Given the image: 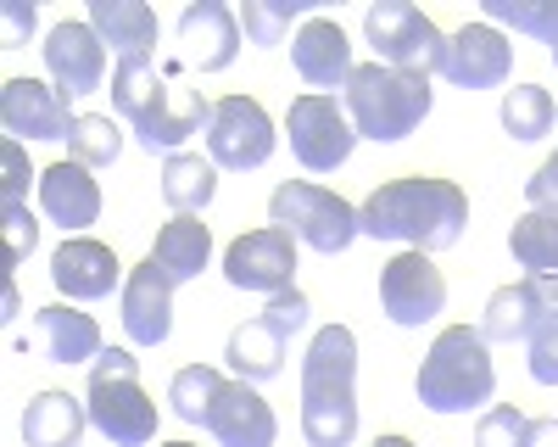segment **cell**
Wrapping results in <instances>:
<instances>
[{"instance_id":"6da1fadb","label":"cell","mask_w":558,"mask_h":447,"mask_svg":"<svg viewBox=\"0 0 558 447\" xmlns=\"http://www.w3.org/2000/svg\"><path fill=\"white\" fill-rule=\"evenodd\" d=\"M470 224V196L452 179H391L357 207V230L375 241H402L408 252H447L463 241Z\"/></svg>"},{"instance_id":"7a4b0ae2","label":"cell","mask_w":558,"mask_h":447,"mask_svg":"<svg viewBox=\"0 0 558 447\" xmlns=\"http://www.w3.org/2000/svg\"><path fill=\"white\" fill-rule=\"evenodd\" d=\"M112 107L134 129V141L146 152H179L191 134L213 123V101H202L196 89H173L168 73L146 57H129L112 73Z\"/></svg>"},{"instance_id":"3957f363","label":"cell","mask_w":558,"mask_h":447,"mask_svg":"<svg viewBox=\"0 0 558 447\" xmlns=\"http://www.w3.org/2000/svg\"><path fill=\"white\" fill-rule=\"evenodd\" d=\"M302 436L307 447H352L357 436V336L324 325L302 358Z\"/></svg>"},{"instance_id":"277c9868","label":"cell","mask_w":558,"mask_h":447,"mask_svg":"<svg viewBox=\"0 0 558 447\" xmlns=\"http://www.w3.org/2000/svg\"><path fill=\"white\" fill-rule=\"evenodd\" d=\"M347 118L357 129V141H408V134L430 118V78L425 73H402L386 62L352 68L347 78Z\"/></svg>"},{"instance_id":"5b68a950","label":"cell","mask_w":558,"mask_h":447,"mask_svg":"<svg viewBox=\"0 0 558 447\" xmlns=\"http://www.w3.org/2000/svg\"><path fill=\"white\" fill-rule=\"evenodd\" d=\"M492 391H497L492 341L470 325H447L425 352V370H418V402L430 414H470L492 402Z\"/></svg>"},{"instance_id":"8992f818","label":"cell","mask_w":558,"mask_h":447,"mask_svg":"<svg viewBox=\"0 0 558 447\" xmlns=\"http://www.w3.org/2000/svg\"><path fill=\"white\" fill-rule=\"evenodd\" d=\"M89 425H96L112 447H146L157 442V402L140 386V358L129 347H107L96 364H89Z\"/></svg>"},{"instance_id":"52a82bcc","label":"cell","mask_w":558,"mask_h":447,"mask_svg":"<svg viewBox=\"0 0 558 447\" xmlns=\"http://www.w3.org/2000/svg\"><path fill=\"white\" fill-rule=\"evenodd\" d=\"M268 224H279V230H291L302 246L336 257L347 252L363 230H357V207L336 191L324 185H307V179H286L274 196H268Z\"/></svg>"},{"instance_id":"ba28073f","label":"cell","mask_w":558,"mask_h":447,"mask_svg":"<svg viewBox=\"0 0 558 447\" xmlns=\"http://www.w3.org/2000/svg\"><path fill=\"white\" fill-rule=\"evenodd\" d=\"M363 34H368V45H375V62H386V68L430 78L447 62V34L418 7H408V0H380V7H368Z\"/></svg>"},{"instance_id":"9c48e42d","label":"cell","mask_w":558,"mask_h":447,"mask_svg":"<svg viewBox=\"0 0 558 447\" xmlns=\"http://www.w3.org/2000/svg\"><path fill=\"white\" fill-rule=\"evenodd\" d=\"M286 129H291V152L307 173H336L357 146V129L336 96H296L286 112Z\"/></svg>"},{"instance_id":"30bf717a","label":"cell","mask_w":558,"mask_h":447,"mask_svg":"<svg viewBox=\"0 0 558 447\" xmlns=\"http://www.w3.org/2000/svg\"><path fill=\"white\" fill-rule=\"evenodd\" d=\"M207 152L218 168L229 173H252L274 157V118L252 101V96H223L213 101V123H207Z\"/></svg>"},{"instance_id":"8fae6325","label":"cell","mask_w":558,"mask_h":447,"mask_svg":"<svg viewBox=\"0 0 558 447\" xmlns=\"http://www.w3.org/2000/svg\"><path fill=\"white\" fill-rule=\"evenodd\" d=\"M380 307H386V319L402 325V330L430 325L436 313L447 307V280H441V268L430 263V252H397L380 268Z\"/></svg>"},{"instance_id":"7c38bea8","label":"cell","mask_w":558,"mask_h":447,"mask_svg":"<svg viewBox=\"0 0 558 447\" xmlns=\"http://www.w3.org/2000/svg\"><path fill=\"white\" fill-rule=\"evenodd\" d=\"M223 280L235 291H263V297L291 291V280H296V235L279 230V224H263V230L241 235L223 252Z\"/></svg>"},{"instance_id":"4fadbf2b","label":"cell","mask_w":558,"mask_h":447,"mask_svg":"<svg viewBox=\"0 0 558 447\" xmlns=\"http://www.w3.org/2000/svg\"><path fill=\"white\" fill-rule=\"evenodd\" d=\"M68 96L57 84L39 78H7L0 84V123H7V141H68L73 134Z\"/></svg>"},{"instance_id":"5bb4252c","label":"cell","mask_w":558,"mask_h":447,"mask_svg":"<svg viewBox=\"0 0 558 447\" xmlns=\"http://www.w3.org/2000/svg\"><path fill=\"white\" fill-rule=\"evenodd\" d=\"M45 73L62 96H96L101 78H107V45L89 23H57L45 34Z\"/></svg>"},{"instance_id":"9a60e30c","label":"cell","mask_w":558,"mask_h":447,"mask_svg":"<svg viewBox=\"0 0 558 447\" xmlns=\"http://www.w3.org/2000/svg\"><path fill=\"white\" fill-rule=\"evenodd\" d=\"M207 431L218 436V447H274L279 420L252 380H223L207 409Z\"/></svg>"},{"instance_id":"2e32d148","label":"cell","mask_w":558,"mask_h":447,"mask_svg":"<svg viewBox=\"0 0 558 447\" xmlns=\"http://www.w3.org/2000/svg\"><path fill=\"white\" fill-rule=\"evenodd\" d=\"M179 45H184V62L191 68L223 73L241 57V12H229L223 0H196L179 17Z\"/></svg>"},{"instance_id":"e0dca14e","label":"cell","mask_w":558,"mask_h":447,"mask_svg":"<svg viewBox=\"0 0 558 447\" xmlns=\"http://www.w3.org/2000/svg\"><path fill=\"white\" fill-rule=\"evenodd\" d=\"M508 68H514V45H508L492 23H470V28H458L447 39V62L441 73L458 84V89H492L508 78Z\"/></svg>"},{"instance_id":"ac0fdd59","label":"cell","mask_w":558,"mask_h":447,"mask_svg":"<svg viewBox=\"0 0 558 447\" xmlns=\"http://www.w3.org/2000/svg\"><path fill=\"white\" fill-rule=\"evenodd\" d=\"M123 330L134 347H162L173 336V280L151 257L123 280Z\"/></svg>"},{"instance_id":"d6986e66","label":"cell","mask_w":558,"mask_h":447,"mask_svg":"<svg viewBox=\"0 0 558 447\" xmlns=\"http://www.w3.org/2000/svg\"><path fill=\"white\" fill-rule=\"evenodd\" d=\"M118 275H123L118 252L101 246V241H89V235L62 241L57 257H51V280H57V291L73 297V302H101V297H112Z\"/></svg>"},{"instance_id":"ffe728a7","label":"cell","mask_w":558,"mask_h":447,"mask_svg":"<svg viewBox=\"0 0 558 447\" xmlns=\"http://www.w3.org/2000/svg\"><path fill=\"white\" fill-rule=\"evenodd\" d=\"M291 57H296V73L313 84V96H330L336 84L352 78V39L330 17H307L302 34L291 39Z\"/></svg>"},{"instance_id":"44dd1931","label":"cell","mask_w":558,"mask_h":447,"mask_svg":"<svg viewBox=\"0 0 558 447\" xmlns=\"http://www.w3.org/2000/svg\"><path fill=\"white\" fill-rule=\"evenodd\" d=\"M39 207L51 213V224H62L68 235H78V230H89V224L101 218V185L73 157L68 162H51V168L39 173Z\"/></svg>"},{"instance_id":"7402d4cb","label":"cell","mask_w":558,"mask_h":447,"mask_svg":"<svg viewBox=\"0 0 558 447\" xmlns=\"http://www.w3.org/2000/svg\"><path fill=\"white\" fill-rule=\"evenodd\" d=\"M89 28L101 34V45H112L118 62H129V57L151 62L157 39H162V23L146 0H89Z\"/></svg>"},{"instance_id":"603a6c76","label":"cell","mask_w":558,"mask_h":447,"mask_svg":"<svg viewBox=\"0 0 558 447\" xmlns=\"http://www.w3.org/2000/svg\"><path fill=\"white\" fill-rule=\"evenodd\" d=\"M508 246H514V263L525 268V280L536 286V297L558 313V213H536L531 207L514 224Z\"/></svg>"},{"instance_id":"cb8c5ba5","label":"cell","mask_w":558,"mask_h":447,"mask_svg":"<svg viewBox=\"0 0 558 447\" xmlns=\"http://www.w3.org/2000/svg\"><path fill=\"white\" fill-rule=\"evenodd\" d=\"M34 336H39V352L51 358V364H89V358L107 352L101 347V325L89 319V313H78V307H62V302L34 313Z\"/></svg>"},{"instance_id":"d4e9b609","label":"cell","mask_w":558,"mask_h":447,"mask_svg":"<svg viewBox=\"0 0 558 447\" xmlns=\"http://www.w3.org/2000/svg\"><path fill=\"white\" fill-rule=\"evenodd\" d=\"M151 263L162 268V275L173 286L184 280H196L202 268L213 263V235H207V224L196 213H173L162 230H157V246H151Z\"/></svg>"},{"instance_id":"484cf974","label":"cell","mask_w":558,"mask_h":447,"mask_svg":"<svg viewBox=\"0 0 558 447\" xmlns=\"http://www.w3.org/2000/svg\"><path fill=\"white\" fill-rule=\"evenodd\" d=\"M89 409L68 391H39L23 409V447H78Z\"/></svg>"},{"instance_id":"4316f807","label":"cell","mask_w":558,"mask_h":447,"mask_svg":"<svg viewBox=\"0 0 558 447\" xmlns=\"http://www.w3.org/2000/svg\"><path fill=\"white\" fill-rule=\"evenodd\" d=\"M223 358H229V370H235L241 380H252V386L257 380H274L279 370H286V336L268 330L263 319H246V325L229 330Z\"/></svg>"},{"instance_id":"83f0119b","label":"cell","mask_w":558,"mask_h":447,"mask_svg":"<svg viewBox=\"0 0 558 447\" xmlns=\"http://www.w3.org/2000/svg\"><path fill=\"white\" fill-rule=\"evenodd\" d=\"M542 313H547V302L536 297L531 280L502 286V291H492V302H486V313H481V336H486V341H525V336L536 330Z\"/></svg>"},{"instance_id":"f1b7e54d","label":"cell","mask_w":558,"mask_h":447,"mask_svg":"<svg viewBox=\"0 0 558 447\" xmlns=\"http://www.w3.org/2000/svg\"><path fill=\"white\" fill-rule=\"evenodd\" d=\"M218 191V162L213 157H196V152H173L162 162V202L173 213H202Z\"/></svg>"},{"instance_id":"f546056e","label":"cell","mask_w":558,"mask_h":447,"mask_svg":"<svg viewBox=\"0 0 558 447\" xmlns=\"http://www.w3.org/2000/svg\"><path fill=\"white\" fill-rule=\"evenodd\" d=\"M553 123H558V107L542 84H514L502 96V129L514 141H542V134H553Z\"/></svg>"},{"instance_id":"4dcf8cb0","label":"cell","mask_w":558,"mask_h":447,"mask_svg":"<svg viewBox=\"0 0 558 447\" xmlns=\"http://www.w3.org/2000/svg\"><path fill=\"white\" fill-rule=\"evenodd\" d=\"M68 152L84 168H112L118 152H123V129L112 118H101V112H78L73 118V134H68Z\"/></svg>"},{"instance_id":"1f68e13d","label":"cell","mask_w":558,"mask_h":447,"mask_svg":"<svg viewBox=\"0 0 558 447\" xmlns=\"http://www.w3.org/2000/svg\"><path fill=\"white\" fill-rule=\"evenodd\" d=\"M486 23H508L514 34H531L558 51V0H486Z\"/></svg>"},{"instance_id":"d6a6232c","label":"cell","mask_w":558,"mask_h":447,"mask_svg":"<svg viewBox=\"0 0 558 447\" xmlns=\"http://www.w3.org/2000/svg\"><path fill=\"white\" fill-rule=\"evenodd\" d=\"M223 375L207 370V364H191V370H179L173 386H168V402H173V414L184 425H207V409H213V397H218Z\"/></svg>"},{"instance_id":"836d02e7","label":"cell","mask_w":558,"mask_h":447,"mask_svg":"<svg viewBox=\"0 0 558 447\" xmlns=\"http://www.w3.org/2000/svg\"><path fill=\"white\" fill-rule=\"evenodd\" d=\"M307 12V0H246L241 7V28L252 45H279L291 34V17Z\"/></svg>"},{"instance_id":"e575fe53","label":"cell","mask_w":558,"mask_h":447,"mask_svg":"<svg viewBox=\"0 0 558 447\" xmlns=\"http://www.w3.org/2000/svg\"><path fill=\"white\" fill-rule=\"evenodd\" d=\"M525 431H531V420L514 402H497V409H486L481 425H475V447H525Z\"/></svg>"},{"instance_id":"d590c367","label":"cell","mask_w":558,"mask_h":447,"mask_svg":"<svg viewBox=\"0 0 558 447\" xmlns=\"http://www.w3.org/2000/svg\"><path fill=\"white\" fill-rule=\"evenodd\" d=\"M525 347H531V380L558 386V313L553 307L536 319V330L525 336Z\"/></svg>"},{"instance_id":"8d00e7d4","label":"cell","mask_w":558,"mask_h":447,"mask_svg":"<svg viewBox=\"0 0 558 447\" xmlns=\"http://www.w3.org/2000/svg\"><path fill=\"white\" fill-rule=\"evenodd\" d=\"M28 157H23V141H7L0 146V213H17L23 207V191H28Z\"/></svg>"},{"instance_id":"74e56055","label":"cell","mask_w":558,"mask_h":447,"mask_svg":"<svg viewBox=\"0 0 558 447\" xmlns=\"http://www.w3.org/2000/svg\"><path fill=\"white\" fill-rule=\"evenodd\" d=\"M307 313H313V307H307V297L291 286V291L268 297V307H263V325H268V330H279V336H296V330L307 325Z\"/></svg>"},{"instance_id":"f35d334b","label":"cell","mask_w":558,"mask_h":447,"mask_svg":"<svg viewBox=\"0 0 558 447\" xmlns=\"http://www.w3.org/2000/svg\"><path fill=\"white\" fill-rule=\"evenodd\" d=\"M0 230H7V268H17L39 241V224L28 218V207H17V213H0Z\"/></svg>"},{"instance_id":"ab89813d","label":"cell","mask_w":558,"mask_h":447,"mask_svg":"<svg viewBox=\"0 0 558 447\" xmlns=\"http://www.w3.org/2000/svg\"><path fill=\"white\" fill-rule=\"evenodd\" d=\"M525 196H531V207H536V213H558V157H547V162L531 173Z\"/></svg>"},{"instance_id":"60d3db41","label":"cell","mask_w":558,"mask_h":447,"mask_svg":"<svg viewBox=\"0 0 558 447\" xmlns=\"http://www.w3.org/2000/svg\"><path fill=\"white\" fill-rule=\"evenodd\" d=\"M34 34V7L28 0H12L7 7V34H0V45H17V39H28Z\"/></svg>"},{"instance_id":"b9f144b4","label":"cell","mask_w":558,"mask_h":447,"mask_svg":"<svg viewBox=\"0 0 558 447\" xmlns=\"http://www.w3.org/2000/svg\"><path fill=\"white\" fill-rule=\"evenodd\" d=\"M525 447H558V420H531Z\"/></svg>"},{"instance_id":"7bdbcfd3","label":"cell","mask_w":558,"mask_h":447,"mask_svg":"<svg viewBox=\"0 0 558 447\" xmlns=\"http://www.w3.org/2000/svg\"><path fill=\"white\" fill-rule=\"evenodd\" d=\"M375 447H413V442H408V436H380Z\"/></svg>"},{"instance_id":"ee69618b","label":"cell","mask_w":558,"mask_h":447,"mask_svg":"<svg viewBox=\"0 0 558 447\" xmlns=\"http://www.w3.org/2000/svg\"><path fill=\"white\" fill-rule=\"evenodd\" d=\"M162 447H196V442H162Z\"/></svg>"},{"instance_id":"f6af8a7d","label":"cell","mask_w":558,"mask_h":447,"mask_svg":"<svg viewBox=\"0 0 558 447\" xmlns=\"http://www.w3.org/2000/svg\"><path fill=\"white\" fill-rule=\"evenodd\" d=\"M553 62H558V51H553Z\"/></svg>"}]
</instances>
